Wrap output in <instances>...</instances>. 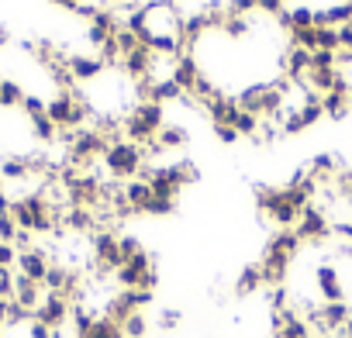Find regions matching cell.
I'll use <instances>...</instances> for the list:
<instances>
[{
  "mask_svg": "<svg viewBox=\"0 0 352 338\" xmlns=\"http://www.w3.org/2000/svg\"><path fill=\"white\" fill-rule=\"evenodd\" d=\"M104 169L114 177V180H121V183H128V180H135L138 173H142V166H145V159H142V145H131V142H114L107 152H104Z\"/></svg>",
  "mask_w": 352,
  "mask_h": 338,
  "instance_id": "6da1fadb",
  "label": "cell"
},
{
  "mask_svg": "<svg viewBox=\"0 0 352 338\" xmlns=\"http://www.w3.org/2000/svg\"><path fill=\"white\" fill-rule=\"evenodd\" d=\"M294 232H297V238H300V242H324V238L331 235V218H328L314 201H311V204L300 211V218H297Z\"/></svg>",
  "mask_w": 352,
  "mask_h": 338,
  "instance_id": "7a4b0ae2",
  "label": "cell"
},
{
  "mask_svg": "<svg viewBox=\"0 0 352 338\" xmlns=\"http://www.w3.org/2000/svg\"><path fill=\"white\" fill-rule=\"evenodd\" d=\"M290 262H294V256H287V252H280V249L266 245L263 262H259L263 286H283V280H287V273H290Z\"/></svg>",
  "mask_w": 352,
  "mask_h": 338,
  "instance_id": "3957f363",
  "label": "cell"
},
{
  "mask_svg": "<svg viewBox=\"0 0 352 338\" xmlns=\"http://www.w3.org/2000/svg\"><path fill=\"white\" fill-rule=\"evenodd\" d=\"M69 311H73V304H69L66 297H59V293H45V300L38 304V311L32 314V321H42L45 328L63 331V324L69 321Z\"/></svg>",
  "mask_w": 352,
  "mask_h": 338,
  "instance_id": "277c9868",
  "label": "cell"
},
{
  "mask_svg": "<svg viewBox=\"0 0 352 338\" xmlns=\"http://www.w3.org/2000/svg\"><path fill=\"white\" fill-rule=\"evenodd\" d=\"M349 107H352V93H349V80L338 73V83H335V90L331 93H324L321 97V111L331 117V121H342L345 114H349Z\"/></svg>",
  "mask_w": 352,
  "mask_h": 338,
  "instance_id": "5b68a950",
  "label": "cell"
},
{
  "mask_svg": "<svg viewBox=\"0 0 352 338\" xmlns=\"http://www.w3.org/2000/svg\"><path fill=\"white\" fill-rule=\"evenodd\" d=\"M49 252L45 249H28V252H18V266H14V273H21V276H28V280H35V283H45V273H49Z\"/></svg>",
  "mask_w": 352,
  "mask_h": 338,
  "instance_id": "8992f818",
  "label": "cell"
},
{
  "mask_svg": "<svg viewBox=\"0 0 352 338\" xmlns=\"http://www.w3.org/2000/svg\"><path fill=\"white\" fill-rule=\"evenodd\" d=\"M169 80L180 87L184 93H194L197 80H201V66L194 56H180V59H173V69H169Z\"/></svg>",
  "mask_w": 352,
  "mask_h": 338,
  "instance_id": "52a82bcc",
  "label": "cell"
},
{
  "mask_svg": "<svg viewBox=\"0 0 352 338\" xmlns=\"http://www.w3.org/2000/svg\"><path fill=\"white\" fill-rule=\"evenodd\" d=\"M121 69L128 73V80H145V76H155V56L142 45V49H135L131 56H124L121 59Z\"/></svg>",
  "mask_w": 352,
  "mask_h": 338,
  "instance_id": "ba28073f",
  "label": "cell"
},
{
  "mask_svg": "<svg viewBox=\"0 0 352 338\" xmlns=\"http://www.w3.org/2000/svg\"><path fill=\"white\" fill-rule=\"evenodd\" d=\"M14 300L25 307V311H38V304L45 300V286L42 283H35V280H28V276H21V273H14Z\"/></svg>",
  "mask_w": 352,
  "mask_h": 338,
  "instance_id": "9c48e42d",
  "label": "cell"
},
{
  "mask_svg": "<svg viewBox=\"0 0 352 338\" xmlns=\"http://www.w3.org/2000/svg\"><path fill=\"white\" fill-rule=\"evenodd\" d=\"M314 280H318V293H321V300H324V304L345 300V290H342V280H338L335 266H318Z\"/></svg>",
  "mask_w": 352,
  "mask_h": 338,
  "instance_id": "30bf717a",
  "label": "cell"
},
{
  "mask_svg": "<svg viewBox=\"0 0 352 338\" xmlns=\"http://www.w3.org/2000/svg\"><path fill=\"white\" fill-rule=\"evenodd\" d=\"M128 114H135L152 135H159L162 131V124H166V107L162 104H155V100H138Z\"/></svg>",
  "mask_w": 352,
  "mask_h": 338,
  "instance_id": "8fae6325",
  "label": "cell"
},
{
  "mask_svg": "<svg viewBox=\"0 0 352 338\" xmlns=\"http://www.w3.org/2000/svg\"><path fill=\"white\" fill-rule=\"evenodd\" d=\"M66 66H69V73H73L76 83H90V80H97L104 73V63L97 56H69Z\"/></svg>",
  "mask_w": 352,
  "mask_h": 338,
  "instance_id": "7c38bea8",
  "label": "cell"
},
{
  "mask_svg": "<svg viewBox=\"0 0 352 338\" xmlns=\"http://www.w3.org/2000/svg\"><path fill=\"white\" fill-rule=\"evenodd\" d=\"M280 25L283 28H314V8H307V4H297V8H287L283 14H280Z\"/></svg>",
  "mask_w": 352,
  "mask_h": 338,
  "instance_id": "4fadbf2b",
  "label": "cell"
},
{
  "mask_svg": "<svg viewBox=\"0 0 352 338\" xmlns=\"http://www.w3.org/2000/svg\"><path fill=\"white\" fill-rule=\"evenodd\" d=\"M304 83H307L318 97H324V93L335 90V83H338V69H311V73L304 76Z\"/></svg>",
  "mask_w": 352,
  "mask_h": 338,
  "instance_id": "5bb4252c",
  "label": "cell"
},
{
  "mask_svg": "<svg viewBox=\"0 0 352 338\" xmlns=\"http://www.w3.org/2000/svg\"><path fill=\"white\" fill-rule=\"evenodd\" d=\"M124 201L135 207V214H142L145 204L152 201V187H148L145 180H128V183H124Z\"/></svg>",
  "mask_w": 352,
  "mask_h": 338,
  "instance_id": "9a60e30c",
  "label": "cell"
},
{
  "mask_svg": "<svg viewBox=\"0 0 352 338\" xmlns=\"http://www.w3.org/2000/svg\"><path fill=\"white\" fill-rule=\"evenodd\" d=\"M228 124H232V128H235L239 135H245V138H256V135H259V124H263V121H259L256 114H249V111L235 107V111H232V117H228Z\"/></svg>",
  "mask_w": 352,
  "mask_h": 338,
  "instance_id": "2e32d148",
  "label": "cell"
},
{
  "mask_svg": "<svg viewBox=\"0 0 352 338\" xmlns=\"http://www.w3.org/2000/svg\"><path fill=\"white\" fill-rule=\"evenodd\" d=\"M148 100H155V104H162V107H166L169 100H184V90L176 87L169 76H166V80H155V83H152V93H148Z\"/></svg>",
  "mask_w": 352,
  "mask_h": 338,
  "instance_id": "e0dca14e",
  "label": "cell"
},
{
  "mask_svg": "<svg viewBox=\"0 0 352 338\" xmlns=\"http://www.w3.org/2000/svg\"><path fill=\"white\" fill-rule=\"evenodd\" d=\"M259 286H263L259 266H245V269L239 273V280H235V293H239V297H249V293H256Z\"/></svg>",
  "mask_w": 352,
  "mask_h": 338,
  "instance_id": "ac0fdd59",
  "label": "cell"
},
{
  "mask_svg": "<svg viewBox=\"0 0 352 338\" xmlns=\"http://www.w3.org/2000/svg\"><path fill=\"white\" fill-rule=\"evenodd\" d=\"M0 177H4V180H28V177H32V169H28V155L4 159V166H0Z\"/></svg>",
  "mask_w": 352,
  "mask_h": 338,
  "instance_id": "d6986e66",
  "label": "cell"
},
{
  "mask_svg": "<svg viewBox=\"0 0 352 338\" xmlns=\"http://www.w3.org/2000/svg\"><path fill=\"white\" fill-rule=\"evenodd\" d=\"M155 138H159L162 148H184L190 135H187V128H180V124H162V131H159Z\"/></svg>",
  "mask_w": 352,
  "mask_h": 338,
  "instance_id": "ffe728a7",
  "label": "cell"
},
{
  "mask_svg": "<svg viewBox=\"0 0 352 338\" xmlns=\"http://www.w3.org/2000/svg\"><path fill=\"white\" fill-rule=\"evenodd\" d=\"M87 338H124V331H121V324H118V321H111V317L97 314V321H94V328H90V335H87Z\"/></svg>",
  "mask_w": 352,
  "mask_h": 338,
  "instance_id": "44dd1931",
  "label": "cell"
},
{
  "mask_svg": "<svg viewBox=\"0 0 352 338\" xmlns=\"http://www.w3.org/2000/svg\"><path fill=\"white\" fill-rule=\"evenodd\" d=\"M32 131H35V138H38V142H56V138H59V124H52V117H49V114L32 117Z\"/></svg>",
  "mask_w": 352,
  "mask_h": 338,
  "instance_id": "7402d4cb",
  "label": "cell"
},
{
  "mask_svg": "<svg viewBox=\"0 0 352 338\" xmlns=\"http://www.w3.org/2000/svg\"><path fill=\"white\" fill-rule=\"evenodd\" d=\"M21 100H25V90L14 80H0V104L4 107H21Z\"/></svg>",
  "mask_w": 352,
  "mask_h": 338,
  "instance_id": "603a6c76",
  "label": "cell"
},
{
  "mask_svg": "<svg viewBox=\"0 0 352 338\" xmlns=\"http://www.w3.org/2000/svg\"><path fill=\"white\" fill-rule=\"evenodd\" d=\"M114 42H118V52H121V59H124V56H131L135 49H142V38H138L135 32H128L124 25L114 32Z\"/></svg>",
  "mask_w": 352,
  "mask_h": 338,
  "instance_id": "cb8c5ba5",
  "label": "cell"
},
{
  "mask_svg": "<svg viewBox=\"0 0 352 338\" xmlns=\"http://www.w3.org/2000/svg\"><path fill=\"white\" fill-rule=\"evenodd\" d=\"M90 25H94V28H100V32H107V35H114V32L121 28L118 14H114V11H104V8H97V14L90 18Z\"/></svg>",
  "mask_w": 352,
  "mask_h": 338,
  "instance_id": "d4e9b609",
  "label": "cell"
},
{
  "mask_svg": "<svg viewBox=\"0 0 352 338\" xmlns=\"http://www.w3.org/2000/svg\"><path fill=\"white\" fill-rule=\"evenodd\" d=\"M290 45L314 52V49H318V32H314V28H294V32H290Z\"/></svg>",
  "mask_w": 352,
  "mask_h": 338,
  "instance_id": "484cf974",
  "label": "cell"
},
{
  "mask_svg": "<svg viewBox=\"0 0 352 338\" xmlns=\"http://www.w3.org/2000/svg\"><path fill=\"white\" fill-rule=\"evenodd\" d=\"M121 331H124V338H145V331H148V321H145V314L142 311H135L124 324H121Z\"/></svg>",
  "mask_w": 352,
  "mask_h": 338,
  "instance_id": "4316f807",
  "label": "cell"
},
{
  "mask_svg": "<svg viewBox=\"0 0 352 338\" xmlns=\"http://www.w3.org/2000/svg\"><path fill=\"white\" fill-rule=\"evenodd\" d=\"M197 166L194 162H173V180L180 183V187H187V183H197Z\"/></svg>",
  "mask_w": 352,
  "mask_h": 338,
  "instance_id": "83f0119b",
  "label": "cell"
},
{
  "mask_svg": "<svg viewBox=\"0 0 352 338\" xmlns=\"http://www.w3.org/2000/svg\"><path fill=\"white\" fill-rule=\"evenodd\" d=\"M221 28H225V35H228V38H242V35L249 32V21H245L242 14H232V11H228V18H225V25H221Z\"/></svg>",
  "mask_w": 352,
  "mask_h": 338,
  "instance_id": "f1b7e54d",
  "label": "cell"
},
{
  "mask_svg": "<svg viewBox=\"0 0 352 338\" xmlns=\"http://www.w3.org/2000/svg\"><path fill=\"white\" fill-rule=\"evenodd\" d=\"M318 32V49H324V52H338L342 45H338V28H314Z\"/></svg>",
  "mask_w": 352,
  "mask_h": 338,
  "instance_id": "f546056e",
  "label": "cell"
},
{
  "mask_svg": "<svg viewBox=\"0 0 352 338\" xmlns=\"http://www.w3.org/2000/svg\"><path fill=\"white\" fill-rule=\"evenodd\" d=\"M176 211V201H162V197H152L148 204H145V211L142 214H155V218H166V214H173Z\"/></svg>",
  "mask_w": 352,
  "mask_h": 338,
  "instance_id": "4dcf8cb0",
  "label": "cell"
},
{
  "mask_svg": "<svg viewBox=\"0 0 352 338\" xmlns=\"http://www.w3.org/2000/svg\"><path fill=\"white\" fill-rule=\"evenodd\" d=\"M297 114H300V121H304V128H311V124H318V121L324 117V111H321V104H300V107H297Z\"/></svg>",
  "mask_w": 352,
  "mask_h": 338,
  "instance_id": "1f68e13d",
  "label": "cell"
},
{
  "mask_svg": "<svg viewBox=\"0 0 352 338\" xmlns=\"http://www.w3.org/2000/svg\"><path fill=\"white\" fill-rule=\"evenodd\" d=\"M18 221L11 218V214H0V242H11L14 245V238H18Z\"/></svg>",
  "mask_w": 352,
  "mask_h": 338,
  "instance_id": "d6a6232c",
  "label": "cell"
},
{
  "mask_svg": "<svg viewBox=\"0 0 352 338\" xmlns=\"http://www.w3.org/2000/svg\"><path fill=\"white\" fill-rule=\"evenodd\" d=\"M118 249H121V259H131L142 252V242L135 235H118Z\"/></svg>",
  "mask_w": 352,
  "mask_h": 338,
  "instance_id": "836d02e7",
  "label": "cell"
},
{
  "mask_svg": "<svg viewBox=\"0 0 352 338\" xmlns=\"http://www.w3.org/2000/svg\"><path fill=\"white\" fill-rule=\"evenodd\" d=\"M290 304V290L287 286H270V311H287Z\"/></svg>",
  "mask_w": 352,
  "mask_h": 338,
  "instance_id": "e575fe53",
  "label": "cell"
},
{
  "mask_svg": "<svg viewBox=\"0 0 352 338\" xmlns=\"http://www.w3.org/2000/svg\"><path fill=\"white\" fill-rule=\"evenodd\" d=\"M311 69H335V52L314 49V52H311Z\"/></svg>",
  "mask_w": 352,
  "mask_h": 338,
  "instance_id": "d590c367",
  "label": "cell"
},
{
  "mask_svg": "<svg viewBox=\"0 0 352 338\" xmlns=\"http://www.w3.org/2000/svg\"><path fill=\"white\" fill-rule=\"evenodd\" d=\"M18 266V249L11 242H0V269H14Z\"/></svg>",
  "mask_w": 352,
  "mask_h": 338,
  "instance_id": "8d00e7d4",
  "label": "cell"
},
{
  "mask_svg": "<svg viewBox=\"0 0 352 338\" xmlns=\"http://www.w3.org/2000/svg\"><path fill=\"white\" fill-rule=\"evenodd\" d=\"M21 107H25V111H28L32 117H38V114H45V107H49V104H45L42 97H35V93H25V100H21Z\"/></svg>",
  "mask_w": 352,
  "mask_h": 338,
  "instance_id": "74e56055",
  "label": "cell"
},
{
  "mask_svg": "<svg viewBox=\"0 0 352 338\" xmlns=\"http://www.w3.org/2000/svg\"><path fill=\"white\" fill-rule=\"evenodd\" d=\"M211 128H214V138H218V142H225V145H232V142H239V138H242L232 124H211Z\"/></svg>",
  "mask_w": 352,
  "mask_h": 338,
  "instance_id": "f35d334b",
  "label": "cell"
},
{
  "mask_svg": "<svg viewBox=\"0 0 352 338\" xmlns=\"http://www.w3.org/2000/svg\"><path fill=\"white\" fill-rule=\"evenodd\" d=\"M180 317H184L180 311H173V307H166V311L159 314V328H162V331H173L176 324H180Z\"/></svg>",
  "mask_w": 352,
  "mask_h": 338,
  "instance_id": "ab89813d",
  "label": "cell"
},
{
  "mask_svg": "<svg viewBox=\"0 0 352 338\" xmlns=\"http://www.w3.org/2000/svg\"><path fill=\"white\" fill-rule=\"evenodd\" d=\"M256 138H259V142H266V145H273V142L280 138V128H273L270 121H263V124H259V135H256Z\"/></svg>",
  "mask_w": 352,
  "mask_h": 338,
  "instance_id": "60d3db41",
  "label": "cell"
},
{
  "mask_svg": "<svg viewBox=\"0 0 352 338\" xmlns=\"http://www.w3.org/2000/svg\"><path fill=\"white\" fill-rule=\"evenodd\" d=\"M259 11H263V14H276V18H280V14L287 11V4H283V0H259Z\"/></svg>",
  "mask_w": 352,
  "mask_h": 338,
  "instance_id": "b9f144b4",
  "label": "cell"
},
{
  "mask_svg": "<svg viewBox=\"0 0 352 338\" xmlns=\"http://www.w3.org/2000/svg\"><path fill=\"white\" fill-rule=\"evenodd\" d=\"M28 338H56V331L45 328L42 321H32V324H28Z\"/></svg>",
  "mask_w": 352,
  "mask_h": 338,
  "instance_id": "7bdbcfd3",
  "label": "cell"
},
{
  "mask_svg": "<svg viewBox=\"0 0 352 338\" xmlns=\"http://www.w3.org/2000/svg\"><path fill=\"white\" fill-rule=\"evenodd\" d=\"M232 14H242V11H259V0H232Z\"/></svg>",
  "mask_w": 352,
  "mask_h": 338,
  "instance_id": "ee69618b",
  "label": "cell"
},
{
  "mask_svg": "<svg viewBox=\"0 0 352 338\" xmlns=\"http://www.w3.org/2000/svg\"><path fill=\"white\" fill-rule=\"evenodd\" d=\"M338 45H342L345 52H352V21L338 28Z\"/></svg>",
  "mask_w": 352,
  "mask_h": 338,
  "instance_id": "f6af8a7d",
  "label": "cell"
},
{
  "mask_svg": "<svg viewBox=\"0 0 352 338\" xmlns=\"http://www.w3.org/2000/svg\"><path fill=\"white\" fill-rule=\"evenodd\" d=\"M52 4H59V8H66V11H76L83 0H52Z\"/></svg>",
  "mask_w": 352,
  "mask_h": 338,
  "instance_id": "bcb514c9",
  "label": "cell"
},
{
  "mask_svg": "<svg viewBox=\"0 0 352 338\" xmlns=\"http://www.w3.org/2000/svg\"><path fill=\"white\" fill-rule=\"evenodd\" d=\"M0 194H4V177H0Z\"/></svg>",
  "mask_w": 352,
  "mask_h": 338,
  "instance_id": "7dc6e473",
  "label": "cell"
},
{
  "mask_svg": "<svg viewBox=\"0 0 352 338\" xmlns=\"http://www.w3.org/2000/svg\"><path fill=\"white\" fill-rule=\"evenodd\" d=\"M73 338H76V335H73Z\"/></svg>",
  "mask_w": 352,
  "mask_h": 338,
  "instance_id": "c3c4849f",
  "label": "cell"
}]
</instances>
